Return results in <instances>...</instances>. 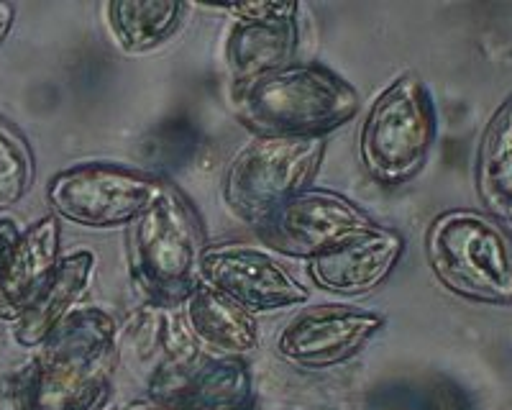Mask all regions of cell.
Instances as JSON below:
<instances>
[{
	"label": "cell",
	"mask_w": 512,
	"mask_h": 410,
	"mask_svg": "<svg viewBox=\"0 0 512 410\" xmlns=\"http://www.w3.org/2000/svg\"><path fill=\"white\" fill-rule=\"evenodd\" d=\"M118 323L80 305L26 362L0 380L11 410H98L118 369Z\"/></svg>",
	"instance_id": "6da1fadb"
},
{
	"label": "cell",
	"mask_w": 512,
	"mask_h": 410,
	"mask_svg": "<svg viewBox=\"0 0 512 410\" xmlns=\"http://www.w3.org/2000/svg\"><path fill=\"white\" fill-rule=\"evenodd\" d=\"M233 116L254 136L326 139L331 131L354 121L361 95L346 77L323 62H303L231 90Z\"/></svg>",
	"instance_id": "7a4b0ae2"
},
{
	"label": "cell",
	"mask_w": 512,
	"mask_h": 410,
	"mask_svg": "<svg viewBox=\"0 0 512 410\" xmlns=\"http://www.w3.org/2000/svg\"><path fill=\"white\" fill-rule=\"evenodd\" d=\"M203 223L190 198L164 180L154 200L128 226V270L146 303L180 308L200 287Z\"/></svg>",
	"instance_id": "3957f363"
},
{
	"label": "cell",
	"mask_w": 512,
	"mask_h": 410,
	"mask_svg": "<svg viewBox=\"0 0 512 410\" xmlns=\"http://www.w3.org/2000/svg\"><path fill=\"white\" fill-rule=\"evenodd\" d=\"M425 259L448 293L479 305H512V234L474 208L438 213L425 231Z\"/></svg>",
	"instance_id": "277c9868"
},
{
	"label": "cell",
	"mask_w": 512,
	"mask_h": 410,
	"mask_svg": "<svg viewBox=\"0 0 512 410\" xmlns=\"http://www.w3.org/2000/svg\"><path fill=\"white\" fill-rule=\"evenodd\" d=\"M438 136V113L423 77L402 72L374 98L359 131V157L384 188H400L423 172Z\"/></svg>",
	"instance_id": "5b68a950"
},
{
	"label": "cell",
	"mask_w": 512,
	"mask_h": 410,
	"mask_svg": "<svg viewBox=\"0 0 512 410\" xmlns=\"http://www.w3.org/2000/svg\"><path fill=\"white\" fill-rule=\"evenodd\" d=\"M323 157L326 139L254 136L228 162L223 203L233 216L256 229L274 208L310 188Z\"/></svg>",
	"instance_id": "8992f818"
},
{
	"label": "cell",
	"mask_w": 512,
	"mask_h": 410,
	"mask_svg": "<svg viewBox=\"0 0 512 410\" xmlns=\"http://www.w3.org/2000/svg\"><path fill=\"white\" fill-rule=\"evenodd\" d=\"M162 185V177L152 172L111 162H82L49 180L47 200L59 221L111 231L131 226Z\"/></svg>",
	"instance_id": "52a82bcc"
},
{
	"label": "cell",
	"mask_w": 512,
	"mask_h": 410,
	"mask_svg": "<svg viewBox=\"0 0 512 410\" xmlns=\"http://www.w3.org/2000/svg\"><path fill=\"white\" fill-rule=\"evenodd\" d=\"M374 218L346 195L323 188H305L274 208L256 234L269 252L310 262L351 234L374 226Z\"/></svg>",
	"instance_id": "ba28073f"
},
{
	"label": "cell",
	"mask_w": 512,
	"mask_h": 410,
	"mask_svg": "<svg viewBox=\"0 0 512 410\" xmlns=\"http://www.w3.org/2000/svg\"><path fill=\"white\" fill-rule=\"evenodd\" d=\"M387 318L377 311L344 303L303 308L280 328L274 352L297 369H328L359 357L384 331Z\"/></svg>",
	"instance_id": "9c48e42d"
},
{
	"label": "cell",
	"mask_w": 512,
	"mask_h": 410,
	"mask_svg": "<svg viewBox=\"0 0 512 410\" xmlns=\"http://www.w3.org/2000/svg\"><path fill=\"white\" fill-rule=\"evenodd\" d=\"M200 282L254 316L295 308L308 300L303 282L274 257V252L241 241L205 246Z\"/></svg>",
	"instance_id": "30bf717a"
},
{
	"label": "cell",
	"mask_w": 512,
	"mask_h": 410,
	"mask_svg": "<svg viewBox=\"0 0 512 410\" xmlns=\"http://www.w3.org/2000/svg\"><path fill=\"white\" fill-rule=\"evenodd\" d=\"M233 26L226 36L223 62L233 88L292 65L300 49V3H233L216 6Z\"/></svg>",
	"instance_id": "8fae6325"
},
{
	"label": "cell",
	"mask_w": 512,
	"mask_h": 410,
	"mask_svg": "<svg viewBox=\"0 0 512 410\" xmlns=\"http://www.w3.org/2000/svg\"><path fill=\"white\" fill-rule=\"evenodd\" d=\"M146 398L172 410H254L256 390L246 357L200 352L190 362L157 367L146 377Z\"/></svg>",
	"instance_id": "7c38bea8"
},
{
	"label": "cell",
	"mask_w": 512,
	"mask_h": 410,
	"mask_svg": "<svg viewBox=\"0 0 512 410\" xmlns=\"http://www.w3.org/2000/svg\"><path fill=\"white\" fill-rule=\"evenodd\" d=\"M402 254H405V236L390 226L374 223L305 264L310 280L320 290L341 298H361L390 280Z\"/></svg>",
	"instance_id": "4fadbf2b"
},
{
	"label": "cell",
	"mask_w": 512,
	"mask_h": 410,
	"mask_svg": "<svg viewBox=\"0 0 512 410\" xmlns=\"http://www.w3.org/2000/svg\"><path fill=\"white\" fill-rule=\"evenodd\" d=\"M98 272V257L90 249H77L59 259L47 282L36 290L21 316L11 323V334L21 349H39L54 328L80 308Z\"/></svg>",
	"instance_id": "5bb4252c"
},
{
	"label": "cell",
	"mask_w": 512,
	"mask_h": 410,
	"mask_svg": "<svg viewBox=\"0 0 512 410\" xmlns=\"http://www.w3.org/2000/svg\"><path fill=\"white\" fill-rule=\"evenodd\" d=\"M62 259V226L54 213L24 226L0 275V321H16Z\"/></svg>",
	"instance_id": "9a60e30c"
},
{
	"label": "cell",
	"mask_w": 512,
	"mask_h": 410,
	"mask_svg": "<svg viewBox=\"0 0 512 410\" xmlns=\"http://www.w3.org/2000/svg\"><path fill=\"white\" fill-rule=\"evenodd\" d=\"M192 339L208 354L221 357H246L259 346V321L254 313L203 285L180 305Z\"/></svg>",
	"instance_id": "2e32d148"
},
{
	"label": "cell",
	"mask_w": 512,
	"mask_h": 410,
	"mask_svg": "<svg viewBox=\"0 0 512 410\" xmlns=\"http://www.w3.org/2000/svg\"><path fill=\"white\" fill-rule=\"evenodd\" d=\"M474 188L487 216L512 223V95L495 108L479 136Z\"/></svg>",
	"instance_id": "e0dca14e"
},
{
	"label": "cell",
	"mask_w": 512,
	"mask_h": 410,
	"mask_svg": "<svg viewBox=\"0 0 512 410\" xmlns=\"http://www.w3.org/2000/svg\"><path fill=\"white\" fill-rule=\"evenodd\" d=\"M190 6L177 0H111L105 21L126 54H146L164 47L185 24Z\"/></svg>",
	"instance_id": "ac0fdd59"
},
{
	"label": "cell",
	"mask_w": 512,
	"mask_h": 410,
	"mask_svg": "<svg viewBox=\"0 0 512 410\" xmlns=\"http://www.w3.org/2000/svg\"><path fill=\"white\" fill-rule=\"evenodd\" d=\"M36 177V159L31 144L16 123L0 116V213L29 195Z\"/></svg>",
	"instance_id": "d6986e66"
},
{
	"label": "cell",
	"mask_w": 512,
	"mask_h": 410,
	"mask_svg": "<svg viewBox=\"0 0 512 410\" xmlns=\"http://www.w3.org/2000/svg\"><path fill=\"white\" fill-rule=\"evenodd\" d=\"M21 231H24V226H21L16 218H11V216L0 218V275H3V270H6L8 254H11L13 244L18 241Z\"/></svg>",
	"instance_id": "ffe728a7"
},
{
	"label": "cell",
	"mask_w": 512,
	"mask_h": 410,
	"mask_svg": "<svg viewBox=\"0 0 512 410\" xmlns=\"http://www.w3.org/2000/svg\"><path fill=\"white\" fill-rule=\"evenodd\" d=\"M13 21H16V8H13L11 3H3V0H0V44L8 39V34H11Z\"/></svg>",
	"instance_id": "44dd1931"
},
{
	"label": "cell",
	"mask_w": 512,
	"mask_h": 410,
	"mask_svg": "<svg viewBox=\"0 0 512 410\" xmlns=\"http://www.w3.org/2000/svg\"><path fill=\"white\" fill-rule=\"evenodd\" d=\"M121 410H172L169 405L159 403V400H152V398H139L134 400V403L123 405Z\"/></svg>",
	"instance_id": "7402d4cb"
},
{
	"label": "cell",
	"mask_w": 512,
	"mask_h": 410,
	"mask_svg": "<svg viewBox=\"0 0 512 410\" xmlns=\"http://www.w3.org/2000/svg\"><path fill=\"white\" fill-rule=\"evenodd\" d=\"M282 410H290V408H282Z\"/></svg>",
	"instance_id": "603a6c76"
}]
</instances>
